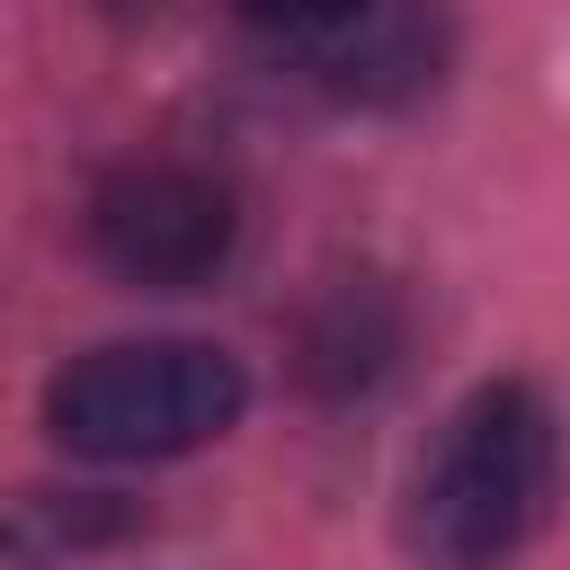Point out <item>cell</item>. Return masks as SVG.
Wrapping results in <instances>:
<instances>
[{
	"mask_svg": "<svg viewBox=\"0 0 570 570\" xmlns=\"http://www.w3.org/2000/svg\"><path fill=\"white\" fill-rule=\"evenodd\" d=\"M561 436L534 383H481L419 463L410 552L428 570H499L552 508Z\"/></svg>",
	"mask_w": 570,
	"mask_h": 570,
	"instance_id": "obj_1",
	"label": "cell"
},
{
	"mask_svg": "<svg viewBox=\"0 0 570 570\" xmlns=\"http://www.w3.org/2000/svg\"><path fill=\"white\" fill-rule=\"evenodd\" d=\"M249 383L223 347L205 338H125V347H89L45 383V428L53 445L89 454V463H169L214 445L240 419Z\"/></svg>",
	"mask_w": 570,
	"mask_h": 570,
	"instance_id": "obj_2",
	"label": "cell"
},
{
	"mask_svg": "<svg viewBox=\"0 0 570 570\" xmlns=\"http://www.w3.org/2000/svg\"><path fill=\"white\" fill-rule=\"evenodd\" d=\"M232 240H240L232 187L214 169H187V160H134L89 196V249L125 285H151V294L205 285L232 258Z\"/></svg>",
	"mask_w": 570,
	"mask_h": 570,
	"instance_id": "obj_3",
	"label": "cell"
},
{
	"mask_svg": "<svg viewBox=\"0 0 570 570\" xmlns=\"http://www.w3.org/2000/svg\"><path fill=\"white\" fill-rule=\"evenodd\" d=\"M401 356V303L374 276H338L312 312H303V383L347 401L365 383H383Z\"/></svg>",
	"mask_w": 570,
	"mask_h": 570,
	"instance_id": "obj_4",
	"label": "cell"
},
{
	"mask_svg": "<svg viewBox=\"0 0 570 570\" xmlns=\"http://www.w3.org/2000/svg\"><path fill=\"white\" fill-rule=\"evenodd\" d=\"M258 27H347V18H365L374 0H240Z\"/></svg>",
	"mask_w": 570,
	"mask_h": 570,
	"instance_id": "obj_5",
	"label": "cell"
}]
</instances>
